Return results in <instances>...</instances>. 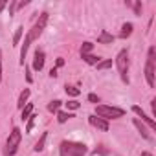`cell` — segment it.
<instances>
[{
	"instance_id": "obj_1",
	"label": "cell",
	"mask_w": 156,
	"mask_h": 156,
	"mask_svg": "<svg viewBox=\"0 0 156 156\" xmlns=\"http://www.w3.org/2000/svg\"><path fill=\"white\" fill-rule=\"evenodd\" d=\"M46 22H48V13L44 11V13H41L39 20L33 24V28L28 31V35H26V39H24V44H22V48H20V64H24V59H26V53H28L30 44H31L33 41H37V39L42 35V31H44V28H46Z\"/></svg>"
},
{
	"instance_id": "obj_2",
	"label": "cell",
	"mask_w": 156,
	"mask_h": 156,
	"mask_svg": "<svg viewBox=\"0 0 156 156\" xmlns=\"http://www.w3.org/2000/svg\"><path fill=\"white\" fill-rule=\"evenodd\" d=\"M88 152L85 143L79 141H62L59 147V154L61 156H85Z\"/></svg>"
},
{
	"instance_id": "obj_3",
	"label": "cell",
	"mask_w": 156,
	"mask_h": 156,
	"mask_svg": "<svg viewBox=\"0 0 156 156\" xmlns=\"http://www.w3.org/2000/svg\"><path fill=\"white\" fill-rule=\"evenodd\" d=\"M20 140H22V132L19 127H15L11 132H9V138L6 141V149H4V156H15L19 145H20Z\"/></svg>"
},
{
	"instance_id": "obj_4",
	"label": "cell",
	"mask_w": 156,
	"mask_h": 156,
	"mask_svg": "<svg viewBox=\"0 0 156 156\" xmlns=\"http://www.w3.org/2000/svg\"><path fill=\"white\" fill-rule=\"evenodd\" d=\"M125 110L123 108H118V107H108V105H98L96 107V116L103 118L105 121L107 119H118V118H123Z\"/></svg>"
},
{
	"instance_id": "obj_5",
	"label": "cell",
	"mask_w": 156,
	"mask_h": 156,
	"mask_svg": "<svg viewBox=\"0 0 156 156\" xmlns=\"http://www.w3.org/2000/svg\"><path fill=\"white\" fill-rule=\"evenodd\" d=\"M129 64H130V61H129V51L127 50H121L119 53H118V57H116V66H118V70H119V75H121V81L123 83H129Z\"/></svg>"
},
{
	"instance_id": "obj_6",
	"label": "cell",
	"mask_w": 156,
	"mask_h": 156,
	"mask_svg": "<svg viewBox=\"0 0 156 156\" xmlns=\"http://www.w3.org/2000/svg\"><path fill=\"white\" fill-rule=\"evenodd\" d=\"M154 57H156V50H154V46H151L149 53H147V64H145V79L151 88L154 87V61H156Z\"/></svg>"
},
{
	"instance_id": "obj_7",
	"label": "cell",
	"mask_w": 156,
	"mask_h": 156,
	"mask_svg": "<svg viewBox=\"0 0 156 156\" xmlns=\"http://www.w3.org/2000/svg\"><path fill=\"white\" fill-rule=\"evenodd\" d=\"M132 112H134V114H138V116L141 118L140 121H143V123H147V125H149L151 129H156V121H154L152 118H149V116H147V114H145V112L141 110V107H138V105H134V107H132Z\"/></svg>"
},
{
	"instance_id": "obj_8",
	"label": "cell",
	"mask_w": 156,
	"mask_h": 156,
	"mask_svg": "<svg viewBox=\"0 0 156 156\" xmlns=\"http://www.w3.org/2000/svg\"><path fill=\"white\" fill-rule=\"evenodd\" d=\"M42 68H44V51H42L41 48H37V51H35V59H33V70L41 72Z\"/></svg>"
},
{
	"instance_id": "obj_9",
	"label": "cell",
	"mask_w": 156,
	"mask_h": 156,
	"mask_svg": "<svg viewBox=\"0 0 156 156\" xmlns=\"http://www.w3.org/2000/svg\"><path fill=\"white\" fill-rule=\"evenodd\" d=\"M88 121L94 125V127H98V129H101V130H108V123L103 119V118H98L96 114H92V116H88Z\"/></svg>"
},
{
	"instance_id": "obj_10",
	"label": "cell",
	"mask_w": 156,
	"mask_h": 156,
	"mask_svg": "<svg viewBox=\"0 0 156 156\" xmlns=\"http://www.w3.org/2000/svg\"><path fill=\"white\" fill-rule=\"evenodd\" d=\"M98 42H99V44H112V42H114V35L108 33L107 30H101L99 35H98Z\"/></svg>"
},
{
	"instance_id": "obj_11",
	"label": "cell",
	"mask_w": 156,
	"mask_h": 156,
	"mask_svg": "<svg viewBox=\"0 0 156 156\" xmlns=\"http://www.w3.org/2000/svg\"><path fill=\"white\" fill-rule=\"evenodd\" d=\"M132 30H134V26H132L130 22H125V24L121 26L119 37H121V39H127V37H130V35H132Z\"/></svg>"
},
{
	"instance_id": "obj_12",
	"label": "cell",
	"mask_w": 156,
	"mask_h": 156,
	"mask_svg": "<svg viewBox=\"0 0 156 156\" xmlns=\"http://www.w3.org/2000/svg\"><path fill=\"white\" fill-rule=\"evenodd\" d=\"M28 99H30V88H24V90L20 92V96H19V103H17V107H19V108H24V105L28 103Z\"/></svg>"
},
{
	"instance_id": "obj_13",
	"label": "cell",
	"mask_w": 156,
	"mask_h": 156,
	"mask_svg": "<svg viewBox=\"0 0 156 156\" xmlns=\"http://www.w3.org/2000/svg\"><path fill=\"white\" fill-rule=\"evenodd\" d=\"M134 125H136V129L140 130V134H141V136H143L145 140H151V134H149V130H147V127H145V125H143V123H141V121H140L138 118L134 119Z\"/></svg>"
},
{
	"instance_id": "obj_14",
	"label": "cell",
	"mask_w": 156,
	"mask_h": 156,
	"mask_svg": "<svg viewBox=\"0 0 156 156\" xmlns=\"http://www.w3.org/2000/svg\"><path fill=\"white\" fill-rule=\"evenodd\" d=\"M46 138H48V134L46 132H42V136H41V140L35 143V147H33V151L35 152H41L42 149H44V143H46Z\"/></svg>"
},
{
	"instance_id": "obj_15",
	"label": "cell",
	"mask_w": 156,
	"mask_h": 156,
	"mask_svg": "<svg viewBox=\"0 0 156 156\" xmlns=\"http://www.w3.org/2000/svg\"><path fill=\"white\" fill-rule=\"evenodd\" d=\"M31 112H33V105H31V103H26V107L22 108V116H20V118H22V121H24V119H28V118L31 116Z\"/></svg>"
},
{
	"instance_id": "obj_16",
	"label": "cell",
	"mask_w": 156,
	"mask_h": 156,
	"mask_svg": "<svg viewBox=\"0 0 156 156\" xmlns=\"http://www.w3.org/2000/svg\"><path fill=\"white\" fill-rule=\"evenodd\" d=\"M70 118H73V114H70V112H57V121L59 123H66Z\"/></svg>"
},
{
	"instance_id": "obj_17",
	"label": "cell",
	"mask_w": 156,
	"mask_h": 156,
	"mask_svg": "<svg viewBox=\"0 0 156 156\" xmlns=\"http://www.w3.org/2000/svg\"><path fill=\"white\" fill-rule=\"evenodd\" d=\"M92 48H94L92 42H83V46H81V55H88V53L92 51Z\"/></svg>"
},
{
	"instance_id": "obj_18",
	"label": "cell",
	"mask_w": 156,
	"mask_h": 156,
	"mask_svg": "<svg viewBox=\"0 0 156 156\" xmlns=\"http://www.w3.org/2000/svg\"><path fill=\"white\" fill-rule=\"evenodd\" d=\"M83 59H85V62H88V64H98L99 62V57H96V55H81Z\"/></svg>"
},
{
	"instance_id": "obj_19",
	"label": "cell",
	"mask_w": 156,
	"mask_h": 156,
	"mask_svg": "<svg viewBox=\"0 0 156 156\" xmlns=\"http://www.w3.org/2000/svg\"><path fill=\"white\" fill-rule=\"evenodd\" d=\"M20 37H22V26H19V28H17V31H15V37H13V46H17V44L20 42Z\"/></svg>"
},
{
	"instance_id": "obj_20",
	"label": "cell",
	"mask_w": 156,
	"mask_h": 156,
	"mask_svg": "<svg viewBox=\"0 0 156 156\" xmlns=\"http://www.w3.org/2000/svg\"><path fill=\"white\" fill-rule=\"evenodd\" d=\"M96 66H98V70H107V68L112 66V61H110V59H108V61H101V62H98Z\"/></svg>"
},
{
	"instance_id": "obj_21",
	"label": "cell",
	"mask_w": 156,
	"mask_h": 156,
	"mask_svg": "<svg viewBox=\"0 0 156 156\" xmlns=\"http://www.w3.org/2000/svg\"><path fill=\"white\" fill-rule=\"evenodd\" d=\"M59 107H61V101H59V99H55V101H51V103L48 105V110H50V112H57V110H59Z\"/></svg>"
},
{
	"instance_id": "obj_22",
	"label": "cell",
	"mask_w": 156,
	"mask_h": 156,
	"mask_svg": "<svg viewBox=\"0 0 156 156\" xmlns=\"http://www.w3.org/2000/svg\"><path fill=\"white\" fill-rule=\"evenodd\" d=\"M66 94H70V96L75 98V96H79V94H81V90H79V88H75V87H66Z\"/></svg>"
},
{
	"instance_id": "obj_23",
	"label": "cell",
	"mask_w": 156,
	"mask_h": 156,
	"mask_svg": "<svg viewBox=\"0 0 156 156\" xmlns=\"http://www.w3.org/2000/svg\"><path fill=\"white\" fill-rule=\"evenodd\" d=\"M35 118H37V116H30V118H28V127H26V132H31L33 123H35Z\"/></svg>"
},
{
	"instance_id": "obj_24",
	"label": "cell",
	"mask_w": 156,
	"mask_h": 156,
	"mask_svg": "<svg viewBox=\"0 0 156 156\" xmlns=\"http://www.w3.org/2000/svg\"><path fill=\"white\" fill-rule=\"evenodd\" d=\"M66 107H68L70 110H77V108H79L81 105H79V103H77V101H68V103H66Z\"/></svg>"
},
{
	"instance_id": "obj_25",
	"label": "cell",
	"mask_w": 156,
	"mask_h": 156,
	"mask_svg": "<svg viewBox=\"0 0 156 156\" xmlns=\"http://www.w3.org/2000/svg\"><path fill=\"white\" fill-rule=\"evenodd\" d=\"M134 8V13L136 15H141V2H136V4H130Z\"/></svg>"
},
{
	"instance_id": "obj_26",
	"label": "cell",
	"mask_w": 156,
	"mask_h": 156,
	"mask_svg": "<svg viewBox=\"0 0 156 156\" xmlns=\"http://www.w3.org/2000/svg\"><path fill=\"white\" fill-rule=\"evenodd\" d=\"M88 101H90V103H96V105H98V103H99V98H98L96 94H88Z\"/></svg>"
},
{
	"instance_id": "obj_27",
	"label": "cell",
	"mask_w": 156,
	"mask_h": 156,
	"mask_svg": "<svg viewBox=\"0 0 156 156\" xmlns=\"http://www.w3.org/2000/svg\"><path fill=\"white\" fill-rule=\"evenodd\" d=\"M17 9V0H11V8H9V15H13V11Z\"/></svg>"
},
{
	"instance_id": "obj_28",
	"label": "cell",
	"mask_w": 156,
	"mask_h": 156,
	"mask_svg": "<svg viewBox=\"0 0 156 156\" xmlns=\"http://www.w3.org/2000/svg\"><path fill=\"white\" fill-rule=\"evenodd\" d=\"M98 152H99V154H108V151H107V149H103V147L96 149V154H98Z\"/></svg>"
},
{
	"instance_id": "obj_29",
	"label": "cell",
	"mask_w": 156,
	"mask_h": 156,
	"mask_svg": "<svg viewBox=\"0 0 156 156\" xmlns=\"http://www.w3.org/2000/svg\"><path fill=\"white\" fill-rule=\"evenodd\" d=\"M0 83H2V51H0Z\"/></svg>"
},
{
	"instance_id": "obj_30",
	"label": "cell",
	"mask_w": 156,
	"mask_h": 156,
	"mask_svg": "<svg viewBox=\"0 0 156 156\" xmlns=\"http://www.w3.org/2000/svg\"><path fill=\"white\" fill-rule=\"evenodd\" d=\"M55 64H57V68H61V66H62V64H64V59H62V57H59V59H57V62H55Z\"/></svg>"
},
{
	"instance_id": "obj_31",
	"label": "cell",
	"mask_w": 156,
	"mask_h": 156,
	"mask_svg": "<svg viewBox=\"0 0 156 156\" xmlns=\"http://www.w3.org/2000/svg\"><path fill=\"white\" fill-rule=\"evenodd\" d=\"M6 4H8V0H0V11L6 8Z\"/></svg>"
},
{
	"instance_id": "obj_32",
	"label": "cell",
	"mask_w": 156,
	"mask_h": 156,
	"mask_svg": "<svg viewBox=\"0 0 156 156\" xmlns=\"http://www.w3.org/2000/svg\"><path fill=\"white\" fill-rule=\"evenodd\" d=\"M50 75H51V77H57V68H51V72H50Z\"/></svg>"
},
{
	"instance_id": "obj_33",
	"label": "cell",
	"mask_w": 156,
	"mask_h": 156,
	"mask_svg": "<svg viewBox=\"0 0 156 156\" xmlns=\"http://www.w3.org/2000/svg\"><path fill=\"white\" fill-rule=\"evenodd\" d=\"M141 156H152L151 152H141Z\"/></svg>"
}]
</instances>
